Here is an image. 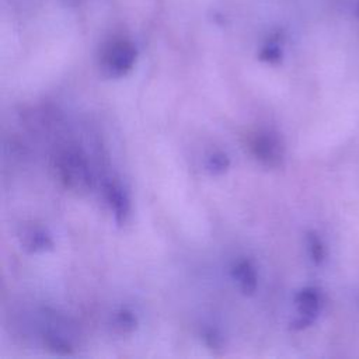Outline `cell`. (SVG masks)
<instances>
[{
    "label": "cell",
    "instance_id": "obj_13",
    "mask_svg": "<svg viewBox=\"0 0 359 359\" xmlns=\"http://www.w3.org/2000/svg\"><path fill=\"white\" fill-rule=\"evenodd\" d=\"M355 14L359 17V3L356 4V8H355Z\"/></svg>",
    "mask_w": 359,
    "mask_h": 359
},
{
    "label": "cell",
    "instance_id": "obj_12",
    "mask_svg": "<svg viewBox=\"0 0 359 359\" xmlns=\"http://www.w3.org/2000/svg\"><path fill=\"white\" fill-rule=\"evenodd\" d=\"M259 59L266 63H279L282 60V48L276 41H271L261 49Z\"/></svg>",
    "mask_w": 359,
    "mask_h": 359
},
{
    "label": "cell",
    "instance_id": "obj_10",
    "mask_svg": "<svg viewBox=\"0 0 359 359\" xmlns=\"http://www.w3.org/2000/svg\"><path fill=\"white\" fill-rule=\"evenodd\" d=\"M307 248H309V254L310 258L314 264H321L325 258V247L321 241V238L318 237L317 233L314 231H309L307 233Z\"/></svg>",
    "mask_w": 359,
    "mask_h": 359
},
{
    "label": "cell",
    "instance_id": "obj_2",
    "mask_svg": "<svg viewBox=\"0 0 359 359\" xmlns=\"http://www.w3.org/2000/svg\"><path fill=\"white\" fill-rule=\"evenodd\" d=\"M136 46L123 38L112 39L101 50L100 66L107 77L118 79L129 73L136 62Z\"/></svg>",
    "mask_w": 359,
    "mask_h": 359
},
{
    "label": "cell",
    "instance_id": "obj_4",
    "mask_svg": "<svg viewBox=\"0 0 359 359\" xmlns=\"http://www.w3.org/2000/svg\"><path fill=\"white\" fill-rule=\"evenodd\" d=\"M294 303L297 307L299 317L290 324L292 330H303L313 324L321 309V294L316 287L302 289L296 297Z\"/></svg>",
    "mask_w": 359,
    "mask_h": 359
},
{
    "label": "cell",
    "instance_id": "obj_1",
    "mask_svg": "<svg viewBox=\"0 0 359 359\" xmlns=\"http://www.w3.org/2000/svg\"><path fill=\"white\" fill-rule=\"evenodd\" d=\"M57 171L63 185L76 195H84L91 188V172L86 157L76 149L59 154Z\"/></svg>",
    "mask_w": 359,
    "mask_h": 359
},
{
    "label": "cell",
    "instance_id": "obj_5",
    "mask_svg": "<svg viewBox=\"0 0 359 359\" xmlns=\"http://www.w3.org/2000/svg\"><path fill=\"white\" fill-rule=\"evenodd\" d=\"M104 195L114 212L115 220L119 224H123L129 217V212H130V202L126 191L122 188L119 182L108 181L104 185Z\"/></svg>",
    "mask_w": 359,
    "mask_h": 359
},
{
    "label": "cell",
    "instance_id": "obj_8",
    "mask_svg": "<svg viewBox=\"0 0 359 359\" xmlns=\"http://www.w3.org/2000/svg\"><path fill=\"white\" fill-rule=\"evenodd\" d=\"M112 327L114 330L121 334V335H125V334H130L136 330L137 327V320L135 317V314L128 310V309H121L118 313H115L114 316V320H112Z\"/></svg>",
    "mask_w": 359,
    "mask_h": 359
},
{
    "label": "cell",
    "instance_id": "obj_7",
    "mask_svg": "<svg viewBox=\"0 0 359 359\" xmlns=\"http://www.w3.org/2000/svg\"><path fill=\"white\" fill-rule=\"evenodd\" d=\"M231 275L238 282L244 294H252L255 292L258 279H257L255 268L250 261L244 259L237 262L231 269Z\"/></svg>",
    "mask_w": 359,
    "mask_h": 359
},
{
    "label": "cell",
    "instance_id": "obj_3",
    "mask_svg": "<svg viewBox=\"0 0 359 359\" xmlns=\"http://www.w3.org/2000/svg\"><path fill=\"white\" fill-rule=\"evenodd\" d=\"M251 150L255 158L269 168L279 167L285 154V147L280 137L269 130L259 132L252 137Z\"/></svg>",
    "mask_w": 359,
    "mask_h": 359
},
{
    "label": "cell",
    "instance_id": "obj_11",
    "mask_svg": "<svg viewBox=\"0 0 359 359\" xmlns=\"http://www.w3.org/2000/svg\"><path fill=\"white\" fill-rule=\"evenodd\" d=\"M230 165V160L229 157L222 153V151H216L212 153L208 158H206V170L213 174V175H219L223 174Z\"/></svg>",
    "mask_w": 359,
    "mask_h": 359
},
{
    "label": "cell",
    "instance_id": "obj_9",
    "mask_svg": "<svg viewBox=\"0 0 359 359\" xmlns=\"http://www.w3.org/2000/svg\"><path fill=\"white\" fill-rule=\"evenodd\" d=\"M43 341L45 345L52 349L56 353H62V355H67L73 352V346L70 344V341L67 338H65L60 332H57L56 330L49 328L45 334H43Z\"/></svg>",
    "mask_w": 359,
    "mask_h": 359
},
{
    "label": "cell",
    "instance_id": "obj_6",
    "mask_svg": "<svg viewBox=\"0 0 359 359\" xmlns=\"http://www.w3.org/2000/svg\"><path fill=\"white\" fill-rule=\"evenodd\" d=\"M20 243H21V247L31 254L43 252L53 248L52 237L49 236V233H46L41 227L24 229L20 236Z\"/></svg>",
    "mask_w": 359,
    "mask_h": 359
}]
</instances>
